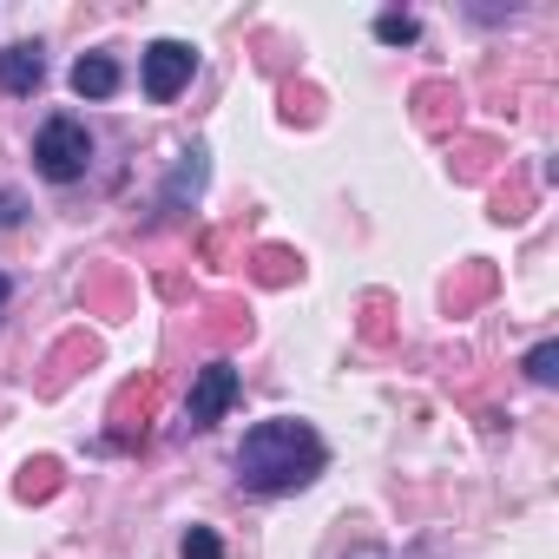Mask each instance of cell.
Wrapping results in <instances>:
<instances>
[{
	"label": "cell",
	"instance_id": "6da1fadb",
	"mask_svg": "<svg viewBox=\"0 0 559 559\" xmlns=\"http://www.w3.org/2000/svg\"><path fill=\"white\" fill-rule=\"evenodd\" d=\"M323 461H330V448H323V435H317L310 421L276 415V421H257V428L243 435V448H237V480L257 487V493H297V487H310V480L323 474Z\"/></svg>",
	"mask_w": 559,
	"mask_h": 559
},
{
	"label": "cell",
	"instance_id": "7a4b0ae2",
	"mask_svg": "<svg viewBox=\"0 0 559 559\" xmlns=\"http://www.w3.org/2000/svg\"><path fill=\"white\" fill-rule=\"evenodd\" d=\"M34 165H40V178H53V185L86 178V165H93V132H86L73 112L47 119V126H40V139H34Z\"/></svg>",
	"mask_w": 559,
	"mask_h": 559
},
{
	"label": "cell",
	"instance_id": "3957f363",
	"mask_svg": "<svg viewBox=\"0 0 559 559\" xmlns=\"http://www.w3.org/2000/svg\"><path fill=\"white\" fill-rule=\"evenodd\" d=\"M152 408H158V376L145 369V376H132L119 395H112V408H106V448H139L145 441V428H152Z\"/></svg>",
	"mask_w": 559,
	"mask_h": 559
},
{
	"label": "cell",
	"instance_id": "277c9868",
	"mask_svg": "<svg viewBox=\"0 0 559 559\" xmlns=\"http://www.w3.org/2000/svg\"><path fill=\"white\" fill-rule=\"evenodd\" d=\"M237 369L230 362H204L198 376H191V395H185V428H211V421H224V408L237 402Z\"/></svg>",
	"mask_w": 559,
	"mask_h": 559
},
{
	"label": "cell",
	"instance_id": "5b68a950",
	"mask_svg": "<svg viewBox=\"0 0 559 559\" xmlns=\"http://www.w3.org/2000/svg\"><path fill=\"white\" fill-rule=\"evenodd\" d=\"M191 73H198V53L185 47V40H152L145 47V99H178L185 86H191Z\"/></svg>",
	"mask_w": 559,
	"mask_h": 559
},
{
	"label": "cell",
	"instance_id": "8992f818",
	"mask_svg": "<svg viewBox=\"0 0 559 559\" xmlns=\"http://www.w3.org/2000/svg\"><path fill=\"white\" fill-rule=\"evenodd\" d=\"M80 310L86 317H106V323H126L132 317V284H126L119 263H86V276H80Z\"/></svg>",
	"mask_w": 559,
	"mask_h": 559
},
{
	"label": "cell",
	"instance_id": "52a82bcc",
	"mask_svg": "<svg viewBox=\"0 0 559 559\" xmlns=\"http://www.w3.org/2000/svg\"><path fill=\"white\" fill-rule=\"evenodd\" d=\"M93 362H99V336L73 330V336H60V343L47 349V362H40L34 389H40V395H67V389H73V376H80V369H93Z\"/></svg>",
	"mask_w": 559,
	"mask_h": 559
},
{
	"label": "cell",
	"instance_id": "ba28073f",
	"mask_svg": "<svg viewBox=\"0 0 559 559\" xmlns=\"http://www.w3.org/2000/svg\"><path fill=\"white\" fill-rule=\"evenodd\" d=\"M408 106H415V126H421V132H454L467 99H461L454 80H421V86L408 93Z\"/></svg>",
	"mask_w": 559,
	"mask_h": 559
},
{
	"label": "cell",
	"instance_id": "9c48e42d",
	"mask_svg": "<svg viewBox=\"0 0 559 559\" xmlns=\"http://www.w3.org/2000/svg\"><path fill=\"white\" fill-rule=\"evenodd\" d=\"M500 290V270L487 263V257H467L454 276H448V290H441V304H448V317H467L474 304H487Z\"/></svg>",
	"mask_w": 559,
	"mask_h": 559
},
{
	"label": "cell",
	"instance_id": "30bf717a",
	"mask_svg": "<svg viewBox=\"0 0 559 559\" xmlns=\"http://www.w3.org/2000/svg\"><path fill=\"white\" fill-rule=\"evenodd\" d=\"M448 165H454V178H461V185H480V178H500L507 145H500V139H487V132H467V139H454Z\"/></svg>",
	"mask_w": 559,
	"mask_h": 559
},
{
	"label": "cell",
	"instance_id": "8fae6325",
	"mask_svg": "<svg viewBox=\"0 0 559 559\" xmlns=\"http://www.w3.org/2000/svg\"><path fill=\"white\" fill-rule=\"evenodd\" d=\"M40 80H47V60H40V47L34 40H21V47H8L0 53V93H40Z\"/></svg>",
	"mask_w": 559,
	"mask_h": 559
},
{
	"label": "cell",
	"instance_id": "7c38bea8",
	"mask_svg": "<svg viewBox=\"0 0 559 559\" xmlns=\"http://www.w3.org/2000/svg\"><path fill=\"white\" fill-rule=\"evenodd\" d=\"M204 158H211L204 145H191V152L178 158V171H171V185H165V198H158V211H165V217H171V211H185V198H198V191H204V171H211Z\"/></svg>",
	"mask_w": 559,
	"mask_h": 559
},
{
	"label": "cell",
	"instance_id": "4fadbf2b",
	"mask_svg": "<svg viewBox=\"0 0 559 559\" xmlns=\"http://www.w3.org/2000/svg\"><path fill=\"white\" fill-rule=\"evenodd\" d=\"M198 330H204L211 343H224V349H230V343H243V336H250V310H243L237 297H211Z\"/></svg>",
	"mask_w": 559,
	"mask_h": 559
},
{
	"label": "cell",
	"instance_id": "5bb4252c",
	"mask_svg": "<svg viewBox=\"0 0 559 559\" xmlns=\"http://www.w3.org/2000/svg\"><path fill=\"white\" fill-rule=\"evenodd\" d=\"M297 270H304V257L297 250H284V243H263V250H250V276L263 290H284V284H297Z\"/></svg>",
	"mask_w": 559,
	"mask_h": 559
},
{
	"label": "cell",
	"instance_id": "9a60e30c",
	"mask_svg": "<svg viewBox=\"0 0 559 559\" xmlns=\"http://www.w3.org/2000/svg\"><path fill=\"white\" fill-rule=\"evenodd\" d=\"M73 93H80V99H112V93H119V60H112V53H86V60L73 67Z\"/></svg>",
	"mask_w": 559,
	"mask_h": 559
},
{
	"label": "cell",
	"instance_id": "2e32d148",
	"mask_svg": "<svg viewBox=\"0 0 559 559\" xmlns=\"http://www.w3.org/2000/svg\"><path fill=\"white\" fill-rule=\"evenodd\" d=\"M60 480H67V467H60L53 454H40V461H27V467H21L14 493H21V500L34 507V500H53V493H60Z\"/></svg>",
	"mask_w": 559,
	"mask_h": 559
},
{
	"label": "cell",
	"instance_id": "e0dca14e",
	"mask_svg": "<svg viewBox=\"0 0 559 559\" xmlns=\"http://www.w3.org/2000/svg\"><path fill=\"white\" fill-rule=\"evenodd\" d=\"M493 224H526L533 217V185L526 178H513V185H493V211H487Z\"/></svg>",
	"mask_w": 559,
	"mask_h": 559
},
{
	"label": "cell",
	"instance_id": "ac0fdd59",
	"mask_svg": "<svg viewBox=\"0 0 559 559\" xmlns=\"http://www.w3.org/2000/svg\"><path fill=\"white\" fill-rule=\"evenodd\" d=\"M389 310H395V304H389L382 290H369V297H362V323H356V330H362V343H369V349L395 343V323H389Z\"/></svg>",
	"mask_w": 559,
	"mask_h": 559
},
{
	"label": "cell",
	"instance_id": "d6986e66",
	"mask_svg": "<svg viewBox=\"0 0 559 559\" xmlns=\"http://www.w3.org/2000/svg\"><path fill=\"white\" fill-rule=\"evenodd\" d=\"M284 119L290 126H317L323 119V93L317 86H284Z\"/></svg>",
	"mask_w": 559,
	"mask_h": 559
},
{
	"label": "cell",
	"instance_id": "ffe728a7",
	"mask_svg": "<svg viewBox=\"0 0 559 559\" xmlns=\"http://www.w3.org/2000/svg\"><path fill=\"white\" fill-rule=\"evenodd\" d=\"M421 27H415V14H376V40L382 47H408Z\"/></svg>",
	"mask_w": 559,
	"mask_h": 559
},
{
	"label": "cell",
	"instance_id": "44dd1931",
	"mask_svg": "<svg viewBox=\"0 0 559 559\" xmlns=\"http://www.w3.org/2000/svg\"><path fill=\"white\" fill-rule=\"evenodd\" d=\"M526 376L546 389V382H559V343H539L533 356H526Z\"/></svg>",
	"mask_w": 559,
	"mask_h": 559
},
{
	"label": "cell",
	"instance_id": "7402d4cb",
	"mask_svg": "<svg viewBox=\"0 0 559 559\" xmlns=\"http://www.w3.org/2000/svg\"><path fill=\"white\" fill-rule=\"evenodd\" d=\"M185 559H224V539H217L211 526H191V533H185Z\"/></svg>",
	"mask_w": 559,
	"mask_h": 559
},
{
	"label": "cell",
	"instance_id": "603a6c76",
	"mask_svg": "<svg viewBox=\"0 0 559 559\" xmlns=\"http://www.w3.org/2000/svg\"><path fill=\"white\" fill-rule=\"evenodd\" d=\"M343 559H389L382 546H356V552H343Z\"/></svg>",
	"mask_w": 559,
	"mask_h": 559
},
{
	"label": "cell",
	"instance_id": "cb8c5ba5",
	"mask_svg": "<svg viewBox=\"0 0 559 559\" xmlns=\"http://www.w3.org/2000/svg\"><path fill=\"white\" fill-rule=\"evenodd\" d=\"M8 297H14V284H8V276H0V304H8Z\"/></svg>",
	"mask_w": 559,
	"mask_h": 559
}]
</instances>
